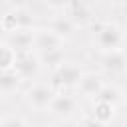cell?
Wrapping results in <instances>:
<instances>
[{"mask_svg": "<svg viewBox=\"0 0 127 127\" xmlns=\"http://www.w3.org/2000/svg\"><path fill=\"white\" fill-rule=\"evenodd\" d=\"M93 44L101 54L107 52H119L123 50L125 44V34L121 30V26H117L115 22H101L95 26L93 32Z\"/></svg>", "mask_w": 127, "mask_h": 127, "instance_id": "1", "label": "cell"}, {"mask_svg": "<svg viewBox=\"0 0 127 127\" xmlns=\"http://www.w3.org/2000/svg\"><path fill=\"white\" fill-rule=\"evenodd\" d=\"M40 56V62H42V67H52V69H56V67H60L65 60V54H64V48L62 50H54V52H46V54H38Z\"/></svg>", "mask_w": 127, "mask_h": 127, "instance_id": "14", "label": "cell"}, {"mask_svg": "<svg viewBox=\"0 0 127 127\" xmlns=\"http://www.w3.org/2000/svg\"><path fill=\"white\" fill-rule=\"evenodd\" d=\"M105 87V81L99 73H93V71H87L83 73L81 81L77 83V93L85 99H97V95L101 93V89Z\"/></svg>", "mask_w": 127, "mask_h": 127, "instance_id": "9", "label": "cell"}, {"mask_svg": "<svg viewBox=\"0 0 127 127\" xmlns=\"http://www.w3.org/2000/svg\"><path fill=\"white\" fill-rule=\"evenodd\" d=\"M42 67V62H40V56L34 54V52H24V54H18V60H16V73L22 77V79H32L38 75Z\"/></svg>", "mask_w": 127, "mask_h": 127, "instance_id": "7", "label": "cell"}, {"mask_svg": "<svg viewBox=\"0 0 127 127\" xmlns=\"http://www.w3.org/2000/svg\"><path fill=\"white\" fill-rule=\"evenodd\" d=\"M50 8H54V10H60V8H64V6H67L69 4V0H44Z\"/></svg>", "mask_w": 127, "mask_h": 127, "instance_id": "19", "label": "cell"}, {"mask_svg": "<svg viewBox=\"0 0 127 127\" xmlns=\"http://www.w3.org/2000/svg\"><path fill=\"white\" fill-rule=\"evenodd\" d=\"M83 73H85V71L81 69L79 64H75V62H64L60 67L54 69L50 83H52L54 89H58V91L71 89V87H77V83L81 81Z\"/></svg>", "mask_w": 127, "mask_h": 127, "instance_id": "2", "label": "cell"}, {"mask_svg": "<svg viewBox=\"0 0 127 127\" xmlns=\"http://www.w3.org/2000/svg\"><path fill=\"white\" fill-rule=\"evenodd\" d=\"M115 107L117 105H113V103H107V101H99V99H95L93 101V115L99 119V121H103L105 125L113 119V115H115Z\"/></svg>", "mask_w": 127, "mask_h": 127, "instance_id": "13", "label": "cell"}, {"mask_svg": "<svg viewBox=\"0 0 127 127\" xmlns=\"http://www.w3.org/2000/svg\"><path fill=\"white\" fill-rule=\"evenodd\" d=\"M65 44V38L60 36L58 32H54L50 26L36 30V54H46V52H54V50H62Z\"/></svg>", "mask_w": 127, "mask_h": 127, "instance_id": "6", "label": "cell"}, {"mask_svg": "<svg viewBox=\"0 0 127 127\" xmlns=\"http://www.w3.org/2000/svg\"><path fill=\"white\" fill-rule=\"evenodd\" d=\"M77 127H105V123L99 121L93 113H85V115H81V119L77 121Z\"/></svg>", "mask_w": 127, "mask_h": 127, "instance_id": "18", "label": "cell"}, {"mask_svg": "<svg viewBox=\"0 0 127 127\" xmlns=\"http://www.w3.org/2000/svg\"><path fill=\"white\" fill-rule=\"evenodd\" d=\"M2 56H0V64H2V71L4 69H14V65H16V60H18V52L8 44V42H4L2 44Z\"/></svg>", "mask_w": 127, "mask_h": 127, "instance_id": "15", "label": "cell"}, {"mask_svg": "<svg viewBox=\"0 0 127 127\" xmlns=\"http://www.w3.org/2000/svg\"><path fill=\"white\" fill-rule=\"evenodd\" d=\"M50 28L67 40V38H71V36H73V32L77 30V22H75L69 14H67V16H64V14H62V16H56V18L50 22Z\"/></svg>", "mask_w": 127, "mask_h": 127, "instance_id": "11", "label": "cell"}, {"mask_svg": "<svg viewBox=\"0 0 127 127\" xmlns=\"http://www.w3.org/2000/svg\"><path fill=\"white\" fill-rule=\"evenodd\" d=\"M24 79L16 73V69H4L2 71V77H0V89H2V95L8 97L12 93H16L20 89V83Z\"/></svg>", "mask_w": 127, "mask_h": 127, "instance_id": "12", "label": "cell"}, {"mask_svg": "<svg viewBox=\"0 0 127 127\" xmlns=\"http://www.w3.org/2000/svg\"><path fill=\"white\" fill-rule=\"evenodd\" d=\"M46 127H65L64 123H52V125H46Z\"/></svg>", "mask_w": 127, "mask_h": 127, "instance_id": "20", "label": "cell"}, {"mask_svg": "<svg viewBox=\"0 0 127 127\" xmlns=\"http://www.w3.org/2000/svg\"><path fill=\"white\" fill-rule=\"evenodd\" d=\"M6 42L18 52H34L36 50V28H26V30H16L12 34H8Z\"/></svg>", "mask_w": 127, "mask_h": 127, "instance_id": "8", "label": "cell"}, {"mask_svg": "<svg viewBox=\"0 0 127 127\" xmlns=\"http://www.w3.org/2000/svg\"><path fill=\"white\" fill-rule=\"evenodd\" d=\"M26 28H34V14L24 8V6H16L10 12L4 14L2 18V30L6 34H12L16 30H26Z\"/></svg>", "mask_w": 127, "mask_h": 127, "instance_id": "5", "label": "cell"}, {"mask_svg": "<svg viewBox=\"0 0 127 127\" xmlns=\"http://www.w3.org/2000/svg\"><path fill=\"white\" fill-rule=\"evenodd\" d=\"M48 111H50L54 117H58V119H62V121H67V119L75 117V115L81 111V107H79V101H77L75 95L58 91Z\"/></svg>", "mask_w": 127, "mask_h": 127, "instance_id": "4", "label": "cell"}, {"mask_svg": "<svg viewBox=\"0 0 127 127\" xmlns=\"http://www.w3.org/2000/svg\"><path fill=\"white\" fill-rule=\"evenodd\" d=\"M101 67H103L105 71H111V73L125 71V69H127V58H125L123 50L101 54Z\"/></svg>", "mask_w": 127, "mask_h": 127, "instance_id": "10", "label": "cell"}, {"mask_svg": "<svg viewBox=\"0 0 127 127\" xmlns=\"http://www.w3.org/2000/svg\"><path fill=\"white\" fill-rule=\"evenodd\" d=\"M123 95H125V99H127V87H125V91H123Z\"/></svg>", "mask_w": 127, "mask_h": 127, "instance_id": "21", "label": "cell"}, {"mask_svg": "<svg viewBox=\"0 0 127 127\" xmlns=\"http://www.w3.org/2000/svg\"><path fill=\"white\" fill-rule=\"evenodd\" d=\"M0 127H28V121L22 115H4Z\"/></svg>", "mask_w": 127, "mask_h": 127, "instance_id": "17", "label": "cell"}, {"mask_svg": "<svg viewBox=\"0 0 127 127\" xmlns=\"http://www.w3.org/2000/svg\"><path fill=\"white\" fill-rule=\"evenodd\" d=\"M123 97H125V95H123V91H121L119 87H115V85H107V83H105V87L101 89V93L97 95L99 101H107V103H113V105H117ZM93 101H95V99H93Z\"/></svg>", "mask_w": 127, "mask_h": 127, "instance_id": "16", "label": "cell"}, {"mask_svg": "<svg viewBox=\"0 0 127 127\" xmlns=\"http://www.w3.org/2000/svg\"><path fill=\"white\" fill-rule=\"evenodd\" d=\"M56 93H58V91L54 89L52 83H50V85H46V83H34L32 87L26 89L24 101H26V105H28L30 109H34V111H46V109H50Z\"/></svg>", "mask_w": 127, "mask_h": 127, "instance_id": "3", "label": "cell"}]
</instances>
